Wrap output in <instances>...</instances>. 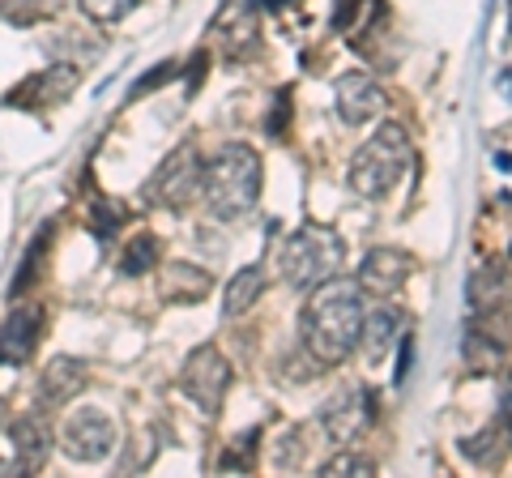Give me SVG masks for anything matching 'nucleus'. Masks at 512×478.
<instances>
[{"instance_id": "obj_1", "label": "nucleus", "mask_w": 512, "mask_h": 478, "mask_svg": "<svg viewBox=\"0 0 512 478\" xmlns=\"http://www.w3.org/2000/svg\"><path fill=\"white\" fill-rule=\"evenodd\" d=\"M363 286L355 278H338L312 286V299L303 308V346L316 363L338 368L342 359H350V350L359 346V329H363Z\"/></svg>"}, {"instance_id": "obj_2", "label": "nucleus", "mask_w": 512, "mask_h": 478, "mask_svg": "<svg viewBox=\"0 0 512 478\" xmlns=\"http://www.w3.org/2000/svg\"><path fill=\"white\" fill-rule=\"evenodd\" d=\"M201 197L205 210L218 222H235L252 214L256 197H261V158L248 146H222L214 163L201 171Z\"/></svg>"}, {"instance_id": "obj_3", "label": "nucleus", "mask_w": 512, "mask_h": 478, "mask_svg": "<svg viewBox=\"0 0 512 478\" xmlns=\"http://www.w3.org/2000/svg\"><path fill=\"white\" fill-rule=\"evenodd\" d=\"M410 167V141L397 124H380L359 146V154L350 158V188L363 201H384L402 184V175Z\"/></svg>"}, {"instance_id": "obj_4", "label": "nucleus", "mask_w": 512, "mask_h": 478, "mask_svg": "<svg viewBox=\"0 0 512 478\" xmlns=\"http://www.w3.org/2000/svg\"><path fill=\"white\" fill-rule=\"evenodd\" d=\"M342 261H346V248L329 227H299L278 248V269L291 291H312V286L329 282L342 269Z\"/></svg>"}, {"instance_id": "obj_5", "label": "nucleus", "mask_w": 512, "mask_h": 478, "mask_svg": "<svg viewBox=\"0 0 512 478\" xmlns=\"http://www.w3.org/2000/svg\"><path fill=\"white\" fill-rule=\"evenodd\" d=\"M201 171L205 167H201L197 146L171 150L163 163L154 167L146 188H141V201H146V205H163V210H180V205H188L192 197L201 193Z\"/></svg>"}, {"instance_id": "obj_6", "label": "nucleus", "mask_w": 512, "mask_h": 478, "mask_svg": "<svg viewBox=\"0 0 512 478\" xmlns=\"http://www.w3.org/2000/svg\"><path fill=\"white\" fill-rule=\"evenodd\" d=\"M227 389H231V363L222 359V350L210 346V342L197 346V350L188 355L184 372H180V393H184L201 414H218Z\"/></svg>"}, {"instance_id": "obj_7", "label": "nucleus", "mask_w": 512, "mask_h": 478, "mask_svg": "<svg viewBox=\"0 0 512 478\" xmlns=\"http://www.w3.org/2000/svg\"><path fill=\"white\" fill-rule=\"evenodd\" d=\"M60 449L73 461H103V457H111V449H116V423L94 406L73 410L69 423L60 427Z\"/></svg>"}, {"instance_id": "obj_8", "label": "nucleus", "mask_w": 512, "mask_h": 478, "mask_svg": "<svg viewBox=\"0 0 512 478\" xmlns=\"http://www.w3.org/2000/svg\"><path fill=\"white\" fill-rule=\"evenodd\" d=\"M82 86V69L60 60V65H47L39 73H30L26 82H18L9 90V107H22V111H43V107H56L64 99H73V90Z\"/></svg>"}, {"instance_id": "obj_9", "label": "nucleus", "mask_w": 512, "mask_h": 478, "mask_svg": "<svg viewBox=\"0 0 512 478\" xmlns=\"http://www.w3.org/2000/svg\"><path fill=\"white\" fill-rule=\"evenodd\" d=\"M372 414H376V402H372V393L367 389H342V393H333L329 397V406L320 410V427H325V436L329 440H355L359 432H367V423H372Z\"/></svg>"}, {"instance_id": "obj_10", "label": "nucleus", "mask_w": 512, "mask_h": 478, "mask_svg": "<svg viewBox=\"0 0 512 478\" xmlns=\"http://www.w3.org/2000/svg\"><path fill=\"white\" fill-rule=\"evenodd\" d=\"M333 103H338V116L346 120V124H367V120H376L380 111H384V90H380V82L376 77H367V73H342L338 77V86H333Z\"/></svg>"}, {"instance_id": "obj_11", "label": "nucleus", "mask_w": 512, "mask_h": 478, "mask_svg": "<svg viewBox=\"0 0 512 478\" xmlns=\"http://www.w3.org/2000/svg\"><path fill=\"white\" fill-rule=\"evenodd\" d=\"M43 304H18L5 325H0V363H9V368H18V363H26L30 355H35L39 346V333H43Z\"/></svg>"}, {"instance_id": "obj_12", "label": "nucleus", "mask_w": 512, "mask_h": 478, "mask_svg": "<svg viewBox=\"0 0 512 478\" xmlns=\"http://www.w3.org/2000/svg\"><path fill=\"white\" fill-rule=\"evenodd\" d=\"M410 278V257L397 248H372L363 257V269H359V286L363 291H372L380 299H389L393 291H402V282Z\"/></svg>"}, {"instance_id": "obj_13", "label": "nucleus", "mask_w": 512, "mask_h": 478, "mask_svg": "<svg viewBox=\"0 0 512 478\" xmlns=\"http://www.w3.org/2000/svg\"><path fill=\"white\" fill-rule=\"evenodd\" d=\"M86 380H90V368L82 359H73V355H60L47 363V372L39 376V406L43 410H52V406H69L77 393L86 389Z\"/></svg>"}, {"instance_id": "obj_14", "label": "nucleus", "mask_w": 512, "mask_h": 478, "mask_svg": "<svg viewBox=\"0 0 512 478\" xmlns=\"http://www.w3.org/2000/svg\"><path fill=\"white\" fill-rule=\"evenodd\" d=\"M13 453H18V470H43V461L52 457V427L43 423V414H22L18 423L9 427Z\"/></svg>"}, {"instance_id": "obj_15", "label": "nucleus", "mask_w": 512, "mask_h": 478, "mask_svg": "<svg viewBox=\"0 0 512 478\" xmlns=\"http://www.w3.org/2000/svg\"><path fill=\"white\" fill-rule=\"evenodd\" d=\"M466 304L470 312H495V308H512V278L504 265H478L470 282H466Z\"/></svg>"}, {"instance_id": "obj_16", "label": "nucleus", "mask_w": 512, "mask_h": 478, "mask_svg": "<svg viewBox=\"0 0 512 478\" xmlns=\"http://www.w3.org/2000/svg\"><path fill=\"white\" fill-rule=\"evenodd\" d=\"M214 30L222 35V47H227V56H244L248 47H256V5L252 0H227V9L218 13Z\"/></svg>"}, {"instance_id": "obj_17", "label": "nucleus", "mask_w": 512, "mask_h": 478, "mask_svg": "<svg viewBox=\"0 0 512 478\" xmlns=\"http://www.w3.org/2000/svg\"><path fill=\"white\" fill-rule=\"evenodd\" d=\"M397 329H402V312H397L393 304H380L376 312H363V329H359L363 355L372 359V363H380V359L393 350Z\"/></svg>"}, {"instance_id": "obj_18", "label": "nucleus", "mask_w": 512, "mask_h": 478, "mask_svg": "<svg viewBox=\"0 0 512 478\" xmlns=\"http://www.w3.org/2000/svg\"><path fill=\"white\" fill-rule=\"evenodd\" d=\"M210 286H214V278L205 274L201 265L175 261V265H167V274H163V299L167 304H197V299L210 295Z\"/></svg>"}, {"instance_id": "obj_19", "label": "nucleus", "mask_w": 512, "mask_h": 478, "mask_svg": "<svg viewBox=\"0 0 512 478\" xmlns=\"http://www.w3.org/2000/svg\"><path fill=\"white\" fill-rule=\"evenodd\" d=\"M261 291H265V269L261 265L235 269V278L227 282V291H222V316H227V321L244 316L256 299H261Z\"/></svg>"}, {"instance_id": "obj_20", "label": "nucleus", "mask_w": 512, "mask_h": 478, "mask_svg": "<svg viewBox=\"0 0 512 478\" xmlns=\"http://www.w3.org/2000/svg\"><path fill=\"white\" fill-rule=\"evenodd\" d=\"M470 440H487L491 449L483 453V466H495V440H504V449H512V372L504 376V385H500V414H495V423L487 427V432H478Z\"/></svg>"}, {"instance_id": "obj_21", "label": "nucleus", "mask_w": 512, "mask_h": 478, "mask_svg": "<svg viewBox=\"0 0 512 478\" xmlns=\"http://www.w3.org/2000/svg\"><path fill=\"white\" fill-rule=\"evenodd\" d=\"M154 261H158V239L150 235V231H141V235H133L124 244V252H120V269L128 278H141V274H150L154 269Z\"/></svg>"}, {"instance_id": "obj_22", "label": "nucleus", "mask_w": 512, "mask_h": 478, "mask_svg": "<svg viewBox=\"0 0 512 478\" xmlns=\"http://www.w3.org/2000/svg\"><path fill=\"white\" fill-rule=\"evenodd\" d=\"M120 222H124V205H116L111 197H94L90 201V227L99 239H111L120 231Z\"/></svg>"}, {"instance_id": "obj_23", "label": "nucleus", "mask_w": 512, "mask_h": 478, "mask_svg": "<svg viewBox=\"0 0 512 478\" xmlns=\"http://www.w3.org/2000/svg\"><path fill=\"white\" fill-rule=\"evenodd\" d=\"M82 5V13L90 22H99V26H111V22H124L128 13H133L141 0H77Z\"/></svg>"}, {"instance_id": "obj_24", "label": "nucleus", "mask_w": 512, "mask_h": 478, "mask_svg": "<svg viewBox=\"0 0 512 478\" xmlns=\"http://www.w3.org/2000/svg\"><path fill=\"white\" fill-rule=\"evenodd\" d=\"M256 440H261V432H244V436H235V444L227 453L218 457V470H252V461H256Z\"/></svg>"}, {"instance_id": "obj_25", "label": "nucleus", "mask_w": 512, "mask_h": 478, "mask_svg": "<svg viewBox=\"0 0 512 478\" xmlns=\"http://www.w3.org/2000/svg\"><path fill=\"white\" fill-rule=\"evenodd\" d=\"M47 235H52V227H43L39 231V239H35V248L26 252V261H22V274L13 278V299H18V291H26L30 282L39 278V261H43V248H47Z\"/></svg>"}, {"instance_id": "obj_26", "label": "nucleus", "mask_w": 512, "mask_h": 478, "mask_svg": "<svg viewBox=\"0 0 512 478\" xmlns=\"http://www.w3.org/2000/svg\"><path fill=\"white\" fill-rule=\"evenodd\" d=\"M376 466L367 457L359 453H338V457H329L325 466H320V474H333V478H342V474H372Z\"/></svg>"}, {"instance_id": "obj_27", "label": "nucleus", "mask_w": 512, "mask_h": 478, "mask_svg": "<svg viewBox=\"0 0 512 478\" xmlns=\"http://www.w3.org/2000/svg\"><path fill=\"white\" fill-rule=\"evenodd\" d=\"M367 0H333V30H359Z\"/></svg>"}, {"instance_id": "obj_28", "label": "nucleus", "mask_w": 512, "mask_h": 478, "mask_svg": "<svg viewBox=\"0 0 512 478\" xmlns=\"http://www.w3.org/2000/svg\"><path fill=\"white\" fill-rule=\"evenodd\" d=\"M171 77H175V65H171V60H167V65H158V69H150L146 77H141V82L133 86V99H141V94H146V90H158V86H163V82H171Z\"/></svg>"}, {"instance_id": "obj_29", "label": "nucleus", "mask_w": 512, "mask_h": 478, "mask_svg": "<svg viewBox=\"0 0 512 478\" xmlns=\"http://www.w3.org/2000/svg\"><path fill=\"white\" fill-rule=\"evenodd\" d=\"M286 111H291V90L278 94V111H274V120H269V133L274 137H282V129H286Z\"/></svg>"}, {"instance_id": "obj_30", "label": "nucleus", "mask_w": 512, "mask_h": 478, "mask_svg": "<svg viewBox=\"0 0 512 478\" xmlns=\"http://www.w3.org/2000/svg\"><path fill=\"white\" fill-rule=\"evenodd\" d=\"M30 5L47 9V0H30ZM26 13H30V9H5V18H9V22H22V26H26Z\"/></svg>"}, {"instance_id": "obj_31", "label": "nucleus", "mask_w": 512, "mask_h": 478, "mask_svg": "<svg viewBox=\"0 0 512 478\" xmlns=\"http://www.w3.org/2000/svg\"><path fill=\"white\" fill-rule=\"evenodd\" d=\"M0 474H13V466H9V461H0Z\"/></svg>"}]
</instances>
